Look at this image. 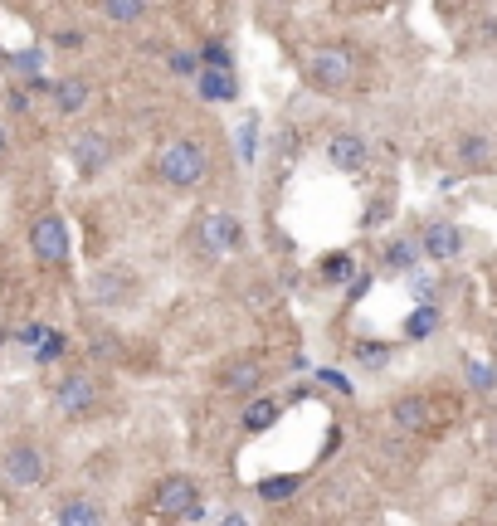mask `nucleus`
<instances>
[{
    "mask_svg": "<svg viewBox=\"0 0 497 526\" xmlns=\"http://www.w3.org/2000/svg\"><path fill=\"white\" fill-rule=\"evenodd\" d=\"M205 171H210V151H205V142H195V137H176V142H166V151L156 156V181L171 190H195L205 181Z\"/></svg>",
    "mask_w": 497,
    "mask_h": 526,
    "instance_id": "obj_1",
    "label": "nucleus"
},
{
    "mask_svg": "<svg viewBox=\"0 0 497 526\" xmlns=\"http://www.w3.org/2000/svg\"><path fill=\"white\" fill-rule=\"evenodd\" d=\"M0 478L10 488H44L54 478V458L39 439H15L10 449L0 453Z\"/></svg>",
    "mask_w": 497,
    "mask_h": 526,
    "instance_id": "obj_2",
    "label": "nucleus"
},
{
    "mask_svg": "<svg viewBox=\"0 0 497 526\" xmlns=\"http://www.w3.org/2000/svg\"><path fill=\"white\" fill-rule=\"evenodd\" d=\"M303 78L322 93H337L356 78V54L346 44H317V49L303 54Z\"/></svg>",
    "mask_w": 497,
    "mask_h": 526,
    "instance_id": "obj_3",
    "label": "nucleus"
},
{
    "mask_svg": "<svg viewBox=\"0 0 497 526\" xmlns=\"http://www.w3.org/2000/svg\"><path fill=\"white\" fill-rule=\"evenodd\" d=\"M152 512L161 522H195L200 517V483L191 473H166L152 488Z\"/></svg>",
    "mask_w": 497,
    "mask_h": 526,
    "instance_id": "obj_4",
    "label": "nucleus"
},
{
    "mask_svg": "<svg viewBox=\"0 0 497 526\" xmlns=\"http://www.w3.org/2000/svg\"><path fill=\"white\" fill-rule=\"evenodd\" d=\"M98 405H103V385H98V376L69 371V376L54 380V410L64 414V419H93Z\"/></svg>",
    "mask_w": 497,
    "mask_h": 526,
    "instance_id": "obj_5",
    "label": "nucleus"
},
{
    "mask_svg": "<svg viewBox=\"0 0 497 526\" xmlns=\"http://www.w3.org/2000/svg\"><path fill=\"white\" fill-rule=\"evenodd\" d=\"M30 254H35L39 263H49V268H64L69 254H74L69 225H64L59 215H39L35 225H30Z\"/></svg>",
    "mask_w": 497,
    "mask_h": 526,
    "instance_id": "obj_6",
    "label": "nucleus"
},
{
    "mask_svg": "<svg viewBox=\"0 0 497 526\" xmlns=\"http://www.w3.org/2000/svg\"><path fill=\"white\" fill-rule=\"evenodd\" d=\"M420 254L429 263H454L463 254V229L454 225V220H434V225H424Z\"/></svg>",
    "mask_w": 497,
    "mask_h": 526,
    "instance_id": "obj_7",
    "label": "nucleus"
},
{
    "mask_svg": "<svg viewBox=\"0 0 497 526\" xmlns=\"http://www.w3.org/2000/svg\"><path fill=\"white\" fill-rule=\"evenodd\" d=\"M434 419H439V400H434V395H400V400L390 405V424L405 429V434H420Z\"/></svg>",
    "mask_w": 497,
    "mask_h": 526,
    "instance_id": "obj_8",
    "label": "nucleus"
},
{
    "mask_svg": "<svg viewBox=\"0 0 497 526\" xmlns=\"http://www.w3.org/2000/svg\"><path fill=\"white\" fill-rule=\"evenodd\" d=\"M69 156H74V171L78 176H98L108 161H113V142L103 132H78L69 142Z\"/></svg>",
    "mask_w": 497,
    "mask_h": 526,
    "instance_id": "obj_9",
    "label": "nucleus"
},
{
    "mask_svg": "<svg viewBox=\"0 0 497 526\" xmlns=\"http://www.w3.org/2000/svg\"><path fill=\"white\" fill-rule=\"evenodd\" d=\"M327 161H332L337 171H346V176H361L366 161H371V147H366L361 132H332V142H327Z\"/></svg>",
    "mask_w": 497,
    "mask_h": 526,
    "instance_id": "obj_10",
    "label": "nucleus"
},
{
    "mask_svg": "<svg viewBox=\"0 0 497 526\" xmlns=\"http://www.w3.org/2000/svg\"><path fill=\"white\" fill-rule=\"evenodd\" d=\"M132 273L127 268H103V273H93V283H88V302H98V307H122V302L132 298Z\"/></svg>",
    "mask_w": 497,
    "mask_h": 526,
    "instance_id": "obj_11",
    "label": "nucleus"
},
{
    "mask_svg": "<svg viewBox=\"0 0 497 526\" xmlns=\"http://www.w3.org/2000/svg\"><path fill=\"white\" fill-rule=\"evenodd\" d=\"M264 385V361H254V356H234L220 366V390L225 395H254Z\"/></svg>",
    "mask_w": 497,
    "mask_h": 526,
    "instance_id": "obj_12",
    "label": "nucleus"
},
{
    "mask_svg": "<svg viewBox=\"0 0 497 526\" xmlns=\"http://www.w3.org/2000/svg\"><path fill=\"white\" fill-rule=\"evenodd\" d=\"M200 239L215 249V254H234V249H244V220L239 215H205V225H200Z\"/></svg>",
    "mask_w": 497,
    "mask_h": 526,
    "instance_id": "obj_13",
    "label": "nucleus"
},
{
    "mask_svg": "<svg viewBox=\"0 0 497 526\" xmlns=\"http://www.w3.org/2000/svg\"><path fill=\"white\" fill-rule=\"evenodd\" d=\"M493 156H497V147L488 132H463L459 142H454V161H459L463 171H488Z\"/></svg>",
    "mask_w": 497,
    "mask_h": 526,
    "instance_id": "obj_14",
    "label": "nucleus"
},
{
    "mask_svg": "<svg viewBox=\"0 0 497 526\" xmlns=\"http://www.w3.org/2000/svg\"><path fill=\"white\" fill-rule=\"evenodd\" d=\"M54 526H103V507H98L88 492H74V497H64V502H59Z\"/></svg>",
    "mask_w": 497,
    "mask_h": 526,
    "instance_id": "obj_15",
    "label": "nucleus"
},
{
    "mask_svg": "<svg viewBox=\"0 0 497 526\" xmlns=\"http://www.w3.org/2000/svg\"><path fill=\"white\" fill-rule=\"evenodd\" d=\"M49 98H54V113H64V117H74L88 108V83L83 78H59L54 88H49Z\"/></svg>",
    "mask_w": 497,
    "mask_h": 526,
    "instance_id": "obj_16",
    "label": "nucleus"
},
{
    "mask_svg": "<svg viewBox=\"0 0 497 526\" xmlns=\"http://www.w3.org/2000/svg\"><path fill=\"white\" fill-rule=\"evenodd\" d=\"M420 239H390L385 244V254H381V263H385V273H415L420 268Z\"/></svg>",
    "mask_w": 497,
    "mask_h": 526,
    "instance_id": "obj_17",
    "label": "nucleus"
},
{
    "mask_svg": "<svg viewBox=\"0 0 497 526\" xmlns=\"http://www.w3.org/2000/svg\"><path fill=\"white\" fill-rule=\"evenodd\" d=\"M278 419H283V405H278V400H268V395H259V400H254V405L244 410L239 429H244V434H268V429H273Z\"/></svg>",
    "mask_w": 497,
    "mask_h": 526,
    "instance_id": "obj_18",
    "label": "nucleus"
},
{
    "mask_svg": "<svg viewBox=\"0 0 497 526\" xmlns=\"http://www.w3.org/2000/svg\"><path fill=\"white\" fill-rule=\"evenodd\" d=\"M195 88H200V98H210V103H234L230 69H200V74H195Z\"/></svg>",
    "mask_w": 497,
    "mask_h": 526,
    "instance_id": "obj_19",
    "label": "nucleus"
},
{
    "mask_svg": "<svg viewBox=\"0 0 497 526\" xmlns=\"http://www.w3.org/2000/svg\"><path fill=\"white\" fill-rule=\"evenodd\" d=\"M30 351H35L39 366L64 361V356H69V337H64V332H54V327H39V337H35V346H30Z\"/></svg>",
    "mask_w": 497,
    "mask_h": 526,
    "instance_id": "obj_20",
    "label": "nucleus"
},
{
    "mask_svg": "<svg viewBox=\"0 0 497 526\" xmlns=\"http://www.w3.org/2000/svg\"><path fill=\"white\" fill-rule=\"evenodd\" d=\"M434 327H439V307H434V302H420V307L405 317V337H410V341L434 337Z\"/></svg>",
    "mask_w": 497,
    "mask_h": 526,
    "instance_id": "obj_21",
    "label": "nucleus"
},
{
    "mask_svg": "<svg viewBox=\"0 0 497 526\" xmlns=\"http://www.w3.org/2000/svg\"><path fill=\"white\" fill-rule=\"evenodd\" d=\"M317 273H322V283H351L356 278V259L337 249V254H327V259L317 263Z\"/></svg>",
    "mask_w": 497,
    "mask_h": 526,
    "instance_id": "obj_22",
    "label": "nucleus"
},
{
    "mask_svg": "<svg viewBox=\"0 0 497 526\" xmlns=\"http://www.w3.org/2000/svg\"><path fill=\"white\" fill-rule=\"evenodd\" d=\"M298 488H303V473H278V478H264V483H259V497H264V502H288Z\"/></svg>",
    "mask_w": 497,
    "mask_h": 526,
    "instance_id": "obj_23",
    "label": "nucleus"
},
{
    "mask_svg": "<svg viewBox=\"0 0 497 526\" xmlns=\"http://www.w3.org/2000/svg\"><path fill=\"white\" fill-rule=\"evenodd\" d=\"M103 15L117 25H137L147 15V0H103Z\"/></svg>",
    "mask_w": 497,
    "mask_h": 526,
    "instance_id": "obj_24",
    "label": "nucleus"
},
{
    "mask_svg": "<svg viewBox=\"0 0 497 526\" xmlns=\"http://www.w3.org/2000/svg\"><path fill=\"white\" fill-rule=\"evenodd\" d=\"M0 64L20 69L25 78H39V69H44V49H39V44H30V49H20V54H0Z\"/></svg>",
    "mask_w": 497,
    "mask_h": 526,
    "instance_id": "obj_25",
    "label": "nucleus"
},
{
    "mask_svg": "<svg viewBox=\"0 0 497 526\" xmlns=\"http://www.w3.org/2000/svg\"><path fill=\"white\" fill-rule=\"evenodd\" d=\"M195 59H200V69H230L234 74V59H230V49H225L220 39H205V44L195 49Z\"/></svg>",
    "mask_w": 497,
    "mask_h": 526,
    "instance_id": "obj_26",
    "label": "nucleus"
},
{
    "mask_svg": "<svg viewBox=\"0 0 497 526\" xmlns=\"http://www.w3.org/2000/svg\"><path fill=\"white\" fill-rule=\"evenodd\" d=\"M463 376H468L473 390H483V395H493L497 390V371L493 366H483V361H463Z\"/></svg>",
    "mask_w": 497,
    "mask_h": 526,
    "instance_id": "obj_27",
    "label": "nucleus"
},
{
    "mask_svg": "<svg viewBox=\"0 0 497 526\" xmlns=\"http://www.w3.org/2000/svg\"><path fill=\"white\" fill-rule=\"evenodd\" d=\"M356 361H366V366H381V361H390V341H376V337L356 341Z\"/></svg>",
    "mask_w": 497,
    "mask_h": 526,
    "instance_id": "obj_28",
    "label": "nucleus"
},
{
    "mask_svg": "<svg viewBox=\"0 0 497 526\" xmlns=\"http://www.w3.org/2000/svg\"><path fill=\"white\" fill-rule=\"evenodd\" d=\"M171 69L181 78H191V74H200V59L195 54H171Z\"/></svg>",
    "mask_w": 497,
    "mask_h": 526,
    "instance_id": "obj_29",
    "label": "nucleus"
},
{
    "mask_svg": "<svg viewBox=\"0 0 497 526\" xmlns=\"http://www.w3.org/2000/svg\"><path fill=\"white\" fill-rule=\"evenodd\" d=\"M385 215H390V195H381V200H376V205L366 210V229H376V225L385 220Z\"/></svg>",
    "mask_w": 497,
    "mask_h": 526,
    "instance_id": "obj_30",
    "label": "nucleus"
},
{
    "mask_svg": "<svg viewBox=\"0 0 497 526\" xmlns=\"http://www.w3.org/2000/svg\"><path fill=\"white\" fill-rule=\"evenodd\" d=\"M254 132H259V127H254V122H244V132H239V151H244V161H254Z\"/></svg>",
    "mask_w": 497,
    "mask_h": 526,
    "instance_id": "obj_31",
    "label": "nucleus"
},
{
    "mask_svg": "<svg viewBox=\"0 0 497 526\" xmlns=\"http://www.w3.org/2000/svg\"><path fill=\"white\" fill-rule=\"evenodd\" d=\"M317 380H327L332 390H342V395H351V380H346L342 371H322V376H317Z\"/></svg>",
    "mask_w": 497,
    "mask_h": 526,
    "instance_id": "obj_32",
    "label": "nucleus"
},
{
    "mask_svg": "<svg viewBox=\"0 0 497 526\" xmlns=\"http://www.w3.org/2000/svg\"><path fill=\"white\" fill-rule=\"evenodd\" d=\"M54 44H59V49H83V35H74V30H64V35H54Z\"/></svg>",
    "mask_w": 497,
    "mask_h": 526,
    "instance_id": "obj_33",
    "label": "nucleus"
},
{
    "mask_svg": "<svg viewBox=\"0 0 497 526\" xmlns=\"http://www.w3.org/2000/svg\"><path fill=\"white\" fill-rule=\"evenodd\" d=\"M220 526H249V517H244V512H225V517H220Z\"/></svg>",
    "mask_w": 497,
    "mask_h": 526,
    "instance_id": "obj_34",
    "label": "nucleus"
},
{
    "mask_svg": "<svg viewBox=\"0 0 497 526\" xmlns=\"http://www.w3.org/2000/svg\"><path fill=\"white\" fill-rule=\"evenodd\" d=\"M5 147H10V132H5V122H0V161H5Z\"/></svg>",
    "mask_w": 497,
    "mask_h": 526,
    "instance_id": "obj_35",
    "label": "nucleus"
},
{
    "mask_svg": "<svg viewBox=\"0 0 497 526\" xmlns=\"http://www.w3.org/2000/svg\"><path fill=\"white\" fill-rule=\"evenodd\" d=\"M488 444H493V453H497V424H493V434H488Z\"/></svg>",
    "mask_w": 497,
    "mask_h": 526,
    "instance_id": "obj_36",
    "label": "nucleus"
}]
</instances>
